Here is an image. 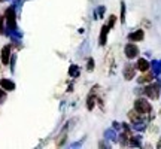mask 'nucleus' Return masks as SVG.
Returning <instances> with one entry per match:
<instances>
[{"label":"nucleus","mask_w":161,"mask_h":149,"mask_svg":"<svg viewBox=\"0 0 161 149\" xmlns=\"http://www.w3.org/2000/svg\"><path fill=\"white\" fill-rule=\"evenodd\" d=\"M134 109L137 110L140 115H146L151 112V104L143 98H139V100L134 102Z\"/></svg>","instance_id":"obj_1"},{"label":"nucleus","mask_w":161,"mask_h":149,"mask_svg":"<svg viewBox=\"0 0 161 149\" xmlns=\"http://www.w3.org/2000/svg\"><path fill=\"white\" fill-rule=\"evenodd\" d=\"M145 94L151 98H157L158 97V94H160V85L155 84V85H149L145 88Z\"/></svg>","instance_id":"obj_2"},{"label":"nucleus","mask_w":161,"mask_h":149,"mask_svg":"<svg viewBox=\"0 0 161 149\" xmlns=\"http://www.w3.org/2000/svg\"><path fill=\"white\" fill-rule=\"evenodd\" d=\"M6 23H8V27L11 30L15 29V12H14V9L12 8H9L8 11H6Z\"/></svg>","instance_id":"obj_3"},{"label":"nucleus","mask_w":161,"mask_h":149,"mask_svg":"<svg viewBox=\"0 0 161 149\" xmlns=\"http://www.w3.org/2000/svg\"><path fill=\"white\" fill-rule=\"evenodd\" d=\"M139 54V48L136 45H133V43H128V45L125 46V55L127 58H134L137 57Z\"/></svg>","instance_id":"obj_4"},{"label":"nucleus","mask_w":161,"mask_h":149,"mask_svg":"<svg viewBox=\"0 0 161 149\" xmlns=\"http://www.w3.org/2000/svg\"><path fill=\"white\" fill-rule=\"evenodd\" d=\"M124 78L127 80H130L134 78V66L133 64H127L125 69H124Z\"/></svg>","instance_id":"obj_5"},{"label":"nucleus","mask_w":161,"mask_h":149,"mask_svg":"<svg viewBox=\"0 0 161 149\" xmlns=\"http://www.w3.org/2000/svg\"><path fill=\"white\" fill-rule=\"evenodd\" d=\"M9 55H11V46L6 45L3 49H2V63L8 64L9 63Z\"/></svg>","instance_id":"obj_6"},{"label":"nucleus","mask_w":161,"mask_h":149,"mask_svg":"<svg viewBox=\"0 0 161 149\" xmlns=\"http://www.w3.org/2000/svg\"><path fill=\"white\" fill-rule=\"evenodd\" d=\"M0 85H2V88L6 90V91H14V88H15V84H14L12 80H8V79H2L0 80Z\"/></svg>","instance_id":"obj_7"},{"label":"nucleus","mask_w":161,"mask_h":149,"mask_svg":"<svg viewBox=\"0 0 161 149\" xmlns=\"http://www.w3.org/2000/svg\"><path fill=\"white\" fill-rule=\"evenodd\" d=\"M128 39L131 40V42L142 40L143 39V30H137V31H134V33H131V35H128Z\"/></svg>","instance_id":"obj_8"},{"label":"nucleus","mask_w":161,"mask_h":149,"mask_svg":"<svg viewBox=\"0 0 161 149\" xmlns=\"http://www.w3.org/2000/svg\"><path fill=\"white\" fill-rule=\"evenodd\" d=\"M128 116H130V119H131L134 124H137V122H140V121H142V115L139 113L136 109H134V110H130Z\"/></svg>","instance_id":"obj_9"},{"label":"nucleus","mask_w":161,"mask_h":149,"mask_svg":"<svg viewBox=\"0 0 161 149\" xmlns=\"http://www.w3.org/2000/svg\"><path fill=\"white\" fill-rule=\"evenodd\" d=\"M136 66H137V69H139V70H142V72H146V70L149 69V63H148V61H146L145 58H140V60L137 61V64H136Z\"/></svg>","instance_id":"obj_10"},{"label":"nucleus","mask_w":161,"mask_h":149,"mask_svg":"<svg viewBox=\"0 0 161 149\" xmlns=\"http://www.w3.org/2000/svg\"><path fill=\"white\" fill-rule=\"evenodd\" d=\"M108 31H109V25H103V27H102V33H100V45H104V43H106Z\"/></svg>","instance_id":"obj_11"},{"label":"nucleus","mask_w":161,"mask_h":149,"mask_svg":"<svg viewBox=\"0 0 161 149\" xmlns=\"http://www.w3.org/2000/svg\"><path fill=\"white\" fill-rule=\"evenodd\" d=\"M152 78H154V73H148V74H143L140 79H139V82L140 84H143V82H151L152 80Z\"/></svg>","instance_id":"obj_12"},{"label":"nucleus","mask_w":161,"mask_h":149,"mask_svg":"<svg viewBox=\"0 0 161 149\" xmlns=\"http://www.w3.org/2000/svg\"><path fill=\"white\" fill-rule=\"evenodd\" d=\"M69 73L72 74V76H78V74H79V70H78V67H76V66H72V67H70V70H69Z\"/></svg>","instance_id":"obj_13"},{"label":"nucleus","mask_w":161,"mask_h":149,"mask_svg":"<svg viewBox=\"0 0 161 149\" xmlns=\"http://www.w3.org/2000/svg\"><path fill=\"white\" fill-rule=\"evenodd\" d=\"M5 100H6V92L3 91V88H2V90H0V104L3 103Z\"/></svg>","instance_id":"obj_14"},{"label":"nucleus","mask_w":161,"mask_h":149,"mask_svg":"<svg viewBox=\"0 0 161 149\" xmlns=\"http://www.w3.org/2000/svg\"><path fill=\"white\" fill-rule=\"evenodd\" d=\"M3 21H5V17H2V15H0V35H3V33H5V30H3Z\"/></svg>","instance_id":"obj_15"},{"label":"nucleus","mask_w":161,"mask_h":149,"mask_svg":"<svg viewBox=\"0 0 161 149\" xmlns=\"http://www.w3.org/2000/svg\"><path fill=\"white\" fill-rule=\"evenodd\" d=\"M92 106H94V97H90L88 98V109H92Z\"/></svg>","instance_id":"obj_16"},{"label":"nucleus","mask_w":161,"mask_h":149,"mask_svg":"<svg viewBox=\"0 0 161 149\" xmlns=\"http://www.w3.org/2000/svg\"><path fill=\"white\" fill-rule=\"evenodd\" d=\"M92 64H94V61H92V60H90V61H88V70L94 69V66H92Z\"/></svg>","instance_id":"obj_17"},{"label":"nucleus","mask_w":161,"mask_h":149,"mask_svg":"<svg viewBox=\"0 0 161 149\" xmlns=\"http://www.w3.org/2000/svg\"><path fill=\"white\" fill-rule=\"evenodd\" d=\"M158 148H161V140H160V143H158Z\"/></svg>","instance_id":"obj_18"},{"label":"nucleus","mask_w":161,"mask_h":149,"mask_svg":"<svg viewBox=\"0 0 161 149\" xmlns=\"http://www.w3.org/2000/svg\"><path fill=\"white\" fill-rule=\"evenodd\" d=\"M0 2H3V0H0Z\"/></svg>","instance_id":"obj_19"}]
</instances>
